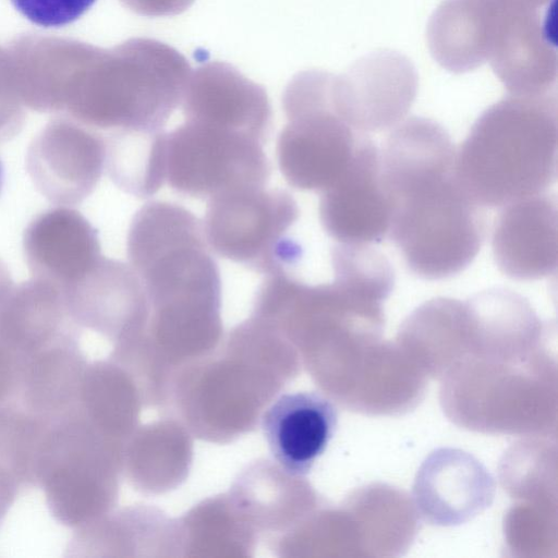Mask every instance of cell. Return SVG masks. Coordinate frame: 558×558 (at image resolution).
Wrapping results in <instances>:
<instances>
[{"instance_id":"cell-1","label":"cell","mask_w":558,"mask_h":558,"mask_svg":"<svg viewBox=\"0 0 558 558\" xmlns=\"http://www.w3.org/2000/svg\"><path fill=\"white\" fill-rule=\"evenodd\" d=\"M456 148L437 122L411 117L379 149L380 180L390 205L388 234L408 268L426 280L463 271L485 235L482 207L454 174Z\"/></svg>"},{"instance_id":"cell-2","label":"cell","mask_w":558,"mask_h":558,"mask_svg":"<svg viewBox=\"0 0 558 558\" xmlns=\"http://www.w3.org/2000/svg\"><path fill=\"white\" fill-rule=\"evenodd\" d=\"M557 99L510 95L487 108L456 150L454 174L481 207L544 193L557 180Z\"/></svg>"},{"instance_id":"cell-3","label":"cell","mask_w":558,"mask_h":558,"mask_svg":"<svg viewBox=\"0 0 558 558\" xmlns=\"http://www.w3.org/2000/svg\"><path fill=\"white\" fill-rule=\"evenodd\" d=\"M126 255L163 319L216 318L220 272L203 223L190 210L168 202L145 204L131 221Z\"/></svg>"},{"instance_id":"cell-4","label":"cell","mask_w":558,"mask_h":558,"mask_svg":"<svg viewBox=\"0 0 558 558\" xmlns=\"http://www.w3.org/2000/svg\"><path fill=\"white\" fill-rule=\"evenodd\" d=\"M121 51L120 74L78 96L74 113L113 132L163 130L182 100L190 65L178 51L151 39H133Z\"/></svg>"},{"instance_id":"cell-5","label":"cell","mask_w":558,"mask_h":558,"mask_svg":"<svg viewBox=\"0 0 558 558\" xmlns=\"http://www.w3.org/2000/svg\"><path fill=\"white\" fill-rule=\"evenodd\" d=\"M333 74H299L283 96L287 125L277 140V160L286 181L301 191L324 192L348 169L362 135L336 112Z\"/></svg>"},{"instance_id":"cell-6","label":"cell","mask_w":558,"mask_h":558,"mask_svg":"<svg viewBox=\"0 0 558 558\" xmlns=\"http://www.w3.org/2000/svg\"><path fill=\"white\" fill-rule=\"evenodd\" d=\"M299 215L298 203L284 190L229 191L208 199L204 234L219 256L269 275L302 257V247L288 235Z\"/></svg>"},{"instance_id":"cell-7","label":"cell","mask_w":558,"mask_h":558,"mask_svg":"<svg viewBox=\"0 0 558 558\" xmlns=\"http://www.w3.org/2000/svg\"><path fill=\"white\" fill-rule=\"evenodd\" d=\"M259 140L192 121L166 134V181L175 192L195 198L264 187L270 162Z\"/></svg>"},{"instance_id":"cell-8","label":"cell","mask_w":558,"mask_h":558,"mask_svg":"<svg viewBox=\"0 0 558 558\" xmlns=\"http://www.w3.org/2000/svg\"><path fill=\"white\" fill-rule=\"evenodd\" d=\"M98 444L93 425L80 410L53 422L38 466V486L52 517L80 527L106 500Z\"/></svg>"},{"instance_id":"cell-9","label":"cell","mask_w":558,"mask_h":558,"mask_svg":"<svg viewBox=\"0 0 558 558\" xmlns=\"http://www.w3.org/2000/svg\"><path fill=\"white\" fill-rule=\"evenodd\" d=\"M412 62L392 50L374 51L333 76L336 112L361 134L393 129L402 122L417 93Z\"/></svg>"},{"instance_id":"cell-10","label":"cell","mask_w":558,"mask_h":558,"mask_svg":"<svg viewBox=\"0 0 558 558\" xmlns=\"http://www.w3.org/2000/svg\"><path fill=\"white\" fill-rule=\"evenodd\" d=\"M105 165V138L66 120L49 123L26 153V170L34 186L59 206L77 205L87 198Z\"/></svg>"},{"instance_id":"cell-11","label":"cell","mask_w":558,"mask_h":558,"mask_svg":"<svg viewBox=\"0 0 558 558\" xmlns=\"http://www.w3.org/2000/svg\"><path fill=\"white\" fill-rule=\"evenodd\" d=\"M319 219L342 244L380 242L389 231L390 205L380 180L379 148L362 135L345 172L319 199Z\"/></svg>"},{"instance_id":"cell-12","label":"cell","mask_w":558,"mask_h":558,"mask_svg":"<svg viewBox=\"0 0 558 558\" xmlns=\"http://www.w3.org/2000/svg\"><path fill=\"white\" fill-rule=\"evenodd\" d=\"M496 4L497 23L488 60L494 72L511 95L547 94L557 78L555 1L545 17L541 10Z\"/></svg>"},{"instance_id":"cell-13","label":"cell","mask_w":558,"mask_h":558,"mask_svg":"<svg viewBox=\"0 0 558 558\" xmlns=\"http://www.w3.org/2000/svg\"><path fill=\"white\" fill-rule=\"evenodd\" d=\"M556 196L537 194L512 202L498 215L492 248L498 269L514 280H537L556 271Z\"/></svg>"},{"instance_id":"cell-14","label":"cell","mask_w":558,"mask_h":558,"mask_svg":"<svg viewBox=\"0 0 558 558\" xmlns=\"http://www.w3.org/2000/svg\"><path fill=\"white\" fill-rule=\"evenodd\" d=\"M182 105L185 121L267 141L271 108L266 92L228 64L208 63L191 74Z\"/></svg>"},{"instance_id":"cell-15","label":"cell","mask_w":558,"mask_h":558,"mask_svg":"<svg viewBox=\"0 0 558 558\" xmlns=\"http://www.w3.org/2000/svg\"><path fill=\"white\" fill-rule=\"evenodd\" d=\"M23 251L32 278L51 283L62 292L102 257L96 229L69 206L36 216L24 231Z\"/></svg>"},{"instance_id":"cell-16","label":"cell","mask_w":558,"mask_h":558,"mask_svg":"<svg viewBox=\"0 0 558 558\" xmlns=\"http://www.w3.org/2000/svg\"><path fill=\"white\" fill-rule=\"evenodd\" d=\"M338 413L317 392L280 396L265 412L262 429L275 461L292 476L307 474L333 437Z\"/></svg>"},{"instance_id":"cell-17","label":"cell","mask_w":558,"mask_h":558,"mask_svg":"<svg viewBox=\"0 0 558 558\" xmlns=\"http://www.w3.org/2000/svg\"><path fill=\"white\" fill-rule=\"evenodd\" d=\"M85 359L69 332L23 357L13 402L50 422L78 411Z\"/></svg>"},{"instance_id":"cell-18","label":"cell","mask_w":558,"mask_h":558,"mask_svg":"<svg viewBox=\"0 0 558 558\" xmlns=\"http://www.w3.org/2000/svg\"><path fill=\"white\" fill-rule=\"evenodd\" d=\"M62 293L76 325L104 333L137 319L145 310L147 298L130 265L104 256Z\"/></svg>"},{"instance_id":"cell-19","label":"cell","mask_w":558,"mask_h":558,"mask_svg":"<svg viewBox=\"0 0 558 558\" xmlns=\"http://www.w3.org/2000/svg\"><path fill=\"white\" fill-rule=\"evenodd\" d=\"M496 23L495 0H444L427 25L430 54L451 73L475 70L489 60Z\"/></svg>"},{"instance_id":"cell-20","label":"cell","mask_w":558,"mask_h":558,"mask_svg":"<svg viewBox=\"0 0 558 558\" xmlns=\"http://www.w3.org/2000/svg\"><path fill=\"white\" fill-rule=\"evenodd\" d=\"M62 291L32 278L0 305V339L23 357L75 331Z\"/></svg>"},{"instance_id":"cell-21","label":"cell","mask_w":558,"mask_h":558,"mask_svg":"<svg viewBox=\"0 0 558 558\" xmlns=\"http://www.w3.org/2000/svg\"><path fill=\"white\" fill-rule=\"evenodd\" d=\"M163 130L117 131L106 142V165L111 181L123 192L146 198L166 181Z\"/></svg>"},{"instance_id":"cell-22","label":"cell","mask_w":558,"mask_h":558,"mask_svg":"<svg viewBox=\"0 0 558 558\" xmlns=\"http://www.w3.org/2000/svg\"><path fill=\"white\" fill-rule=\"evenodd\" d=\"M52 423L13 401L0 407V464L22 487L38 486L39 460Z\"/></svg>"},{"instance_id":"cell-23","label":"cell","mask_w":558,"mask_h":558,"mask_svg":"<svg viewBox=\"0 0 558 558\" xmlns=\"http://www.w3.org/2000/svg\"><path fill=\"white\" fill-rule=\"evenodd\" d=\"M96 0H11L14 8L33 24L60 27L76 21Z\"/></svg>"},{"instance_id":"cell-24","label":"cell","mask_w":558,"mask_h":558,"mask_svg":"<svg viewBox=\"0 0 558 558\" xmlns=\"http://www.w3.org/2000/svg\"><path fill=\"white\" fill-rule=\"evenodd\" d=\"M23 356L0 339V407L15 399Z\"/></svg>"},{"instance_id":"cell-25","label":"cell","mask_w":558,"mask_h":558,"mask_svg":"<svg viewBox=\"0 0 558 558\" xmlns=\"http://www.w3.org/2000/svg\"><path fill=\"white\" fill-rule=\"evenodd\" d=\"M133 10L145 15H168L184 11L194 0H129Z\"/></svg>"},{"instance_id":"cell-26","label":"cell","mask_w":558,"mask_h":558,"mask_svg":"<svg viewBox=\"0 0 558 558\" xmlns=\"http://www.w3.org/2000/svg\"><path fill=\"white\" fill-rule=\"evenodd\" d=\"M21 488L14 474L0 464V527Z\"/></svg>"},{"instance_id":"cell-27","label":"cell","mask_w":558,"mask_h":558,"mask_svg":"<svg viewBox=\"0 0 558 558\" xmlns=\"http://www.w3.org/2000/svg\"><path fill=\"white\" fill-rule=\"evenodd\" d=\"M499 4L517 9L541 10L550 0H496Z\"/></svg>"},{"instance_id":"cell-28","label":"cell","mask_w":558,"mask_h":558,"mask_svg":"<svg viewBox=\"0 0 558 558\" xmlns=\"http://www.w3.org/2000/svg\"><path fill=\"white\" fill-rule=\"evenodd\" d=\"M13 288V282L5 264L0 259V305Z\"/></svg>"},{"instance_id":"cell-29","label":"cell","mask_w":558,"mask_h":558,"mask_svg":"<svg viewBox=\"0 0 558 558\" xmlns=\"http://www.w3.org/2000/svg\"><path fill=\"white\" fill-rule=\"evenodd\" d=\"M2 182H3V169L1 166V161H0V191H1Z\"/></svg>"}]
</instances>
